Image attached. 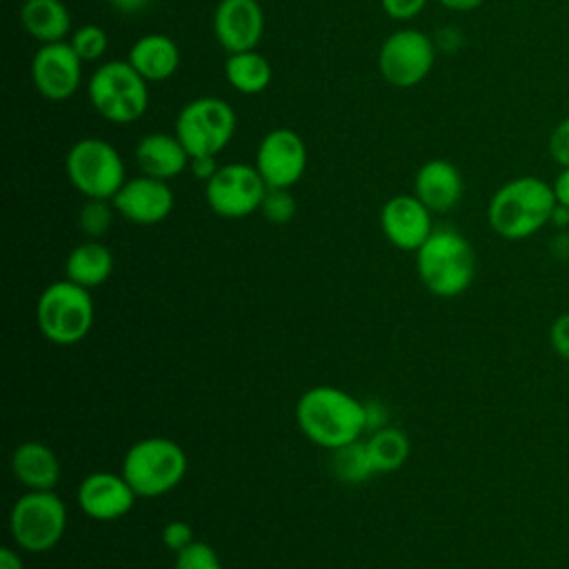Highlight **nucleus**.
I'll use <instances>...</instances> for the list:
<instances>
[{
  "label": "nucleus",
  "mask_w": 569,
  "mask_h": 569,
  "mask_svg": "<svg viewBox=\"0 0 569 569\" xmlns=\"http://www.w3.org/2000/svg\"><path fill=\"white\" fill-rule=\"evenodd\" d=\"M296 420L300 431L313 445L329 451L360 440L367 431L365 402L329 385L311 387L300 396L296 405Z\"/></svg>",
  "instance_id": "f257e3e1"
},
{
  "label": "nucleus",
  "mask_w": 569,
  "mask_h": 569,
  "mask_svg": "<svg viewBox=\"0 0 569 569\" xmlns=\"http://www.w3.org/2000/svg\"><path fill=\"white\" fill-rule=\"evenodd\" d=\"M553 187L536 176L505 182L489 200V227L505 240H525L549 224L556 207Z\"/></svg>",
  "instance_id": "f03ea898"
},
{
  "label": "nucleus",
  "mask_w": 569,
  "mask_h": 569,
  "mask_svg": "<svg viewBox=\"0 0 569 569\" xmlns=\"http://www.w3.org/2000/svg\"><path fill=\"white\" fill-rule=\"evenodd\" d=\"M420 282L438 298H456L476 276V253L469 240L453 229H433L416 251Z\"/></svg>",
  "instance_id": "7ed1b4c3"
},
{
  "label": "nucleus",
  "mask_w": 569,
  "mask_h": 569,
  "mask_svg": "<svg viewBox=\"0 0 569 569\" xmlns=\"http://www.w3.org/2000/svg\"><path fill=\"white\" fill-rule=\"evenodd\" d=\"M136 496L156 498L164 496L180 485L187 473V453L184 449L162 436L142 438L129 447L122 458L120 471Z\"/></svg>",
  "instance_id": "20e7f679"
},
{
  "label": "nucleus",
  "mask_w": 569,
  "mask_h": 569,
  "mask_svg": "<svg viewBox=\"0 0 569 569\" xmlns=\"http://www.w3.org/2000/svg\"><path fill=\"white\" fill-rule=\"evenodd\" d=\"M36 322L40 333L60 347L80 342L93 325V300L89 289L58 280L49 284L36 305Z\"/></svg>",
  "instance_id": "39448f33"
},
{
  "label": "nucleus",
  "mask_w": 569,
  "mask_h": 569,
  "mask_svg": "<svg viewBox=\"0 0 569 569\" xmlns=\"http://www.w3.org/2000/svg\"><path fill=\"white\" fill-rule=\"evenodd\" d=\"M87 91L93 109L116 124L136 122L149 104L147 80L124 60L100 64L93 71Z\"/></svg>",
  "instance_id": "423d86ee"
},
{
  "label": "nucleus",
  "mask_w": 569,
  "mask_h": 569,
  "mask_svg": "<svg viewBox=\"0 0 569 569\" xmlns=\"http://www.w3.org/2000/svg\"><path fill=\"white\" fill-rule=\"evenodd\" d=\"M9 529L20 549L49 551L67 529V507L53 489H29L11 507Z\"/></svg>",
  "instance_id": "0eeeda50"
},
{
  "label": "nucleus",
  "mask_w": 569,
  "mask_h": 569,
  "mask_svg": "<svg viewBox=\"0 0 569 569\" xmlns=\"http://www.w3.org/2000/svg\"><path fill=\"white\" fill-rule=\"evenodd\" d=\"M64 169L69 182L84 198L111 200L127 182L120 153L102 138L78 140L64 158Z\"/></svg>",
  "instance_id": "6e6552de"
},
{
  "label": "nucleus",
  "mask_w": 569,
  "mask_h": 569,
  "mask_svg": "<svg viewBox=\"0 0 569 569\" xmlns=\"http://www.w3.org/2000/svg\"><path fill=\"white\" fill-rule=\"evenodd\" d=\"M236 111L222 98L204 96L187 102L176 118V136L191 158L218 156L236 133Z\"/></svg>",
  "instance_id": "1a4fd4ad"
},
{
  "label": "nucleus",
  "mask_w": 569,
  "mask_h": 569,
  "mask_svg": "<svg viewBox=\"0 0 569 569\" xmlns=\"http://www.w3.org/2000/svg\"><path fill=\"white\" fill-rule=\"evenodd\" d=\"M267 189L269 187L256 167L231 162L218 167L204 182V198L209 209L220 218H244L260 211Z\"/></svg>",
  "instance_id": "9d476101"
},
{
  "label": "nucleus",
  "mask_w": 569,
  "mask_h": 569,
  "mask_svg": "<svg viewBox=\"0 0 569 569\" xmlns=\"http://www.w3.org/2000/svg\"><path fill=\"white\" fill-rule=\"evenodd\" d=\"M436 58V47L431 38L418 29H398L393 31L380 47L378 53V67L382 78L398 87L409 89L420 84Z\"/></svg>",
  "instance_id": "9b49d317"
},
{
  "label": "nucleus",
  "mask_w": 569,
  "mask_h": 569,
  "mask_svg": "<svg viewBox=\"0 0 569 569\" xmlns=\"http://www.w3.org/2000/svg\"><path fill=\"white\" fill-rule=\"evenodd\" d=\"M253 167L267 187L289 189L302 178L307 169V147L296 131L273 129L260 140Z\"/></svg>",
  "instance_id": "f8f14e48"
},
{
  "label": "nucleus",
  "mask_w": 569,
  "mask_h": 569,
  "mask_svg": "<svg viewBox=\"0 0 569 569\" xmlns=\"http://www.w3.org/2000/svg\"><path fill=\"white\" fill-rule=\"evenodd\" d=\"M31 80L47 100L60 102L71 98L82 80V60L71 42L42 44L31 60Z\"/></svg>",
  "instance_id": "ddd939ff"
},
{
  "label": "nucleus",
  "mask_w": 569,
  "mask_h": 569,
  "mask_svg": "<svg viewBox=\"0 0 569 569\" xmlns=\"http://www.w3.org/2000/svg\"><path fill=\"white\" fill-rule=\"evenodd\" d=\"M113 209L136 224H158L173 209V191L167 180L138 176L127 180L111 198Z\"/></svg>",
  "instance_id": "4468645a"
},
{
  "label": "nucleus",
  "mask_w": 569,
  "mask_h": 569,
  "mask_svg": "<svg viewBox=\"0 0 569 569\" xmlns=\"http://www.w3.org/2000/svg\"><path fill=\"white\" fill-rule=\"evenodd\" d=\"M264 31L258 0H220L213 11V33L229 53L253 51Z\"/></svg>",
  "instance_id": "2eb2a0df"
},
{
  "label": "nucleus",
  "mask_w": 569,
  "mask_h": 569,
  "mask_svg": "<svg viewBox=\"0 0 569 569\" xmlns=\"http://www.w3.org/2000/svg\"><path fill=\"white\" fill-rule=\"evenodd\" d=\"M380 227L385 238L402 249L418 251L422 242L431 236V211L416 196H393L385 202L380 211Z\"/></svg>",
  "instance_id": "dca6fc26"
},
{
  "label": "nucleus",
  "mask_w": 569,
  "mask_h": 569,
  "mask_svg": "<svg viewBox=\"0 0 569 569\" xmlns=\"http://www.w3.org/2000/svg\"><path fill=\"white\" fill-rule=\"evenodd\" d=\"M136 491L122 473L93 471L78 487V507L93 520H118L131 511Z\"/></svg>",
  "instance_id": "f3484780"
},
{
  "label": "nucleus",
  "mask_w": 569,
  "mask_h": 569,
  "mask_svg": "<svg viewBox=\"0 0 569 569\" xmlns=\"http://www.w3.org/2000/svg\"><path fill=\"white\" fill-rule=\"evenodd\" d=\"M413 196L433 213H445L453 209L465 191L462 176L456 164L442 158L427 160L420 164L413 178Z\"/></svg>",
  "instance_id": "a211bd4d"
},
{
  "label": "nucleus",
  "mask_w": 569,
  "mask_h": 569,
  "mask_svg": "<svg viewBox=\"0 0 569 569\" xmlns=\"http://www.w3.org/2000/svg\"><path fill=\"white\" fill-rule=\"evenodd\" d=\"M136 160L144 176L169 180L189 167L191 156L176 133H149L138 140Z\"/></svg>",
  "instance_id": "6ab92c4d"
},
{
  "label": "nucleus",
  "mask_w": 569,
  "mask_h": 569,
  "mask_svg": "<svg viewBox=\"0 0 569 569\" xmlns=\"http://www.w3.org/2000/svg\"><path fill=\"white\" fill-rule=\"evenodd\" d=\"M147 82H162L171 78L180 67L178 44L162 33H147L138 38L129 49L127 60Z\"/></svg>",
  "instance_id": "aec40b11"
},
{
  "label": "nucleus",
  "mask_w": 569,
  "mask_h": 569,
  "mask_svg": "<svg viewBox=\"0 0 569 569\" xmlns=\"http://www.w3.org/2000/svg\"><path fill=\"white\" fill-rule=\"evenodd\" d=\"M11 471L27 489H53L60 480V462L53 449L36 440L16 447Z\"/></svg>",
  "instance_id": "412c9836"
},
{
  "label": "nucleus",
  "mask_w": 569,
  "mask_h": 569,
  "mask_svg": "<svg viewBox=\"0 0 569 569\" xmlns=\"http://www.w3.org/2000/svg\"><path fill=\"white\" fill-rule=\"evenodd\" d=\"M20 22L42 44L62 42L71 31V13L62 0H24Z\"/></svg>",
  "instance_id": "4be33fe9"
},
{
  "label": "nucleus",
  "mask_w": 569,
  "mask_h": 569,
  "mask_svg": "<svg viewBox=\"0 0 569 569\" xmlns=\"http://www.w3.org/2000/svg\"><path fill=\"white\" fill-rule=\"evenodd\" d=\"M111 271H113L111 249L107 244H102L100 240L80 242L76 249H71V253L67 256V262H64L67 280L80 284L84 289L107 282Z\"/></svg>",
  "instance_id": "5701e85b"
},
{
  "label": "nucleus",
  "mask_w": 569,
  "mask_h": 569,
  "mask_svg": "<svg viewBox=\"0 0 569 569\" xmlns=\"http://www.w3.org/2000/svg\"><path fill=\"white\" fill-rule=\"evenodd\" d=\"M224 78L236 91L256 96L269 87L271 64L264 56L256 51L229 53V58L224 60Z\"/></svg>",
  "instance_id": "b1692460"
},
{
  "label": "nucleus",
  "mask_w": 569,
  "mask_h": 569,
  "mask_svg": "<svg viewBox=\"0 0 569 569\" xmlns=\"http://www.w3.org/2000/svg\"><path fill=\"white\" fill-rule=\"evenodd\" d=\"M365 442H367L376 473L396 471L409 458V438L398 427L376 429Z\"/></svg>",
  "instance_id": "393cba45"
},
{
  "label": "nucleus",
  "mask_w": 569,
  "mask_h": 569,
  "mask_svg": "<svg viewBox=\"0 0 569 569\" xmlns=\"http://www.w3.org/2000/svg\"><path fill=\"white\" fill-rule=\"evenodd\" d=\"M329 469L338 480L351 485L365 482L371 473H376L365 440H353L333 449L329 458Z\"/></svg>",
  "instance_id": "a878e982"
},
{
  "label": "nucleus",
  "mask_w": 569,
  "mask_h": 569,
  "mask_svg": "<svg viewBox=\"0 0 569 569\" xmlns=\"http://www.w3.org/2000/svg\"><path fill=\"white\" fill-rule=\"evenodd\" d=\"M113 220V204H109L107 200L100 198H87V202L80 209L78 216V224L80 231L89 238V240H98L102 238Z\"/></svg>",
  "instance_id": "bb28decb"
},
{
  "label": "nucleus",
  "mask_w": 569,
  "mask_h": 569,
  "mask_svg": "<svg viewBox=\"0 0 569 569\" xmlns=\"http://www.w3.org/2000/svg\"><path fill=\"white\" fill-rule=\"evenodd\" d=\"M69 42H71V47L76 49V53L80 56L82 62H93V60L102 58L107 47H109L107 31L98 24H84V27L76 29L71 33Z\"/></svg>",
  "instance_id": "cd10ccee"
},
{
  "label": "nucleus",
  "mask_w": 569,
  "mask_h": 569,
  "mask_svg": "<svg viewBox=\"0 0 569 569\" xmlns=\"http://www.w3.org/2000/svg\"><path fill=\"white\" fill-rule=\"evenodd\" d=\"M260 213L273 224H284L296 216V200L289 193V189H271L269 187L262 198Z\"/></svg>",
  "instance_id": "c85d7f7f"
},
{
  "label": "nucleus",
  "mask_w": 569,
  "mask_h": 569,
  "mask_svg": "<svg viewBox=\"0 0 569 569\" xmlns=\"http://www.w3.org/2000/svg\"><path fill=\"white\" fill-rule=\"evenodd\" d=\"M176 569H222V565L213 547L202 540H193L176 553Z\"/></svg>",
  "instance_id": "c756f323"
},
{
  "label": "nucleus",
  "mask_w": 569,
  "mask_h": 569,
  "mask_svg": "<svg viewBox=\"0 0 569 569\" xmlns=\"http://www.w3.org/2000/svg\"><path fill=\"white\" fill-rule=\"evenodd\" d=\"M193 540H196L193 529L184 520H171L162 529V542L167 545V549H171L176 553L182 551L184 547H189Z\"/></svg>",
  "instance_id": "7c9ffc66"
},
{
  "label": "nucleus",
  "mask_w": 569,
  "mask_h": 569,
  "mask_svg": "<svg viewBox=\"0 0 569 569\" xmlns=\"http://www.w3.org/2000/svg\"><path fill=\"white\" fill-rule=\"evenodd\" d=\"M549 153L560 167H569V118L553 127L549 136Z\"/></svg>",
  "instance_id": "2f4dec72"
},
{
  "label": "nucleus",
  "mask_w": 569,
  "mask_h": 569,
  "mask_svg": "<svg viewBox=\"0 0 569 569\" xmlns=\"http://www.w3.org/2000/svg\"><path fill=\"white\" fill-rule=\"evenodd\" d=\"M380 4L393 20H411L425 9L427 0H380Z\"/></svg>",
  "instance_id": "473e14b6"
},
{
  "label": "nucleus",
  "mask_w": 569,
  "mask_h": 569,
  "mask_svg": "<svg viewBox=\"0 0 569 569\" xmlns=\"http://www.w3.org/2000/svg\"><path fill=\"white\" fill-rule=\"evenodd\" d=\"M549 340H551V347L553 351L569 362V311L558 316L551 325V331H549Z\"/></svg>",
  "instance_id": "72a5a7b5"
},
{
  "label": "nucleus",
  "mask_w": 569,
  "mask_h": 569,
  "mask_svg": "<svg viewBox=\"0 0 569 569\" xmlns=\"http://www.w3.org/2000/svg\"><path fill=\"white\" fill-rule=\"evenodd\" d=\"M189 169L196 178L200 180H209L216 171H218V164H216V156H196L189 160Z\"/></svg>",
  "instance_id": "f704fd0d"
},
{
  "label": "nucleus",
  "mask_w": 569,
  "mask_h": 569,
  "mask_svg": "<svg viewBox=\"0 0 569 569\" xmlns=\"http://www.w3.org/2000/svg\"><path fill=\"white\" fill-rule=\"evenodd\" d=\"M365 413H367V429L376 431V429L387 427V425H385L387 413H385V407H382L380 402H367V405H365Z\"/></svg>",
  "instance_id": "c9c22d12"
},
{
  "label": "nucleus",
  "mask_w": 569,
  "mask_h": 569,
  "mask_svg": "<svg viewBox=\"0 0 569 569\" xmlns=\"http://www.w3.org/2000/svg\"><path fill=\"white\" fill-rule=\"evenodd\" d=\"M553 193H556V200L565 207H569V167H562V171L556 176L553 180Z\"/></svg>",
  "instance_id": "e433bc0d"
},
{
  "label": "nucleus",
  "mask_w": 569,
  "mask_h": 569,
  "mask_svg": "<svg viewBox=\"0 0 569 569\" xmlns=\"http://www.w3.org/2000/svg\"><path fill=\"white\" fill-rule=\"evenodd\" d=\"M0 569H24V567H22L20 556L13 549L2 547L0 549Z\"/></svg>",
  "instance_id": "4c0bfd02"
},
{
  "label": "nucleus",
  "mask_w": 569,
  "mask_h": 569,
  "mask_svg": "<svg viewBox=\"0 0 569 569\" xmlns=\"http://www.w3.org/2000/svg\"><path fill=\"white\" fill-rule=\"evenodd\" d=\"M436 2L451 11H471V9H478L485 0H436Z\"/></svg>",
  "instance_id": "58836bf2"
},
{
  "label": "nucleus",
  "mask_w": 569,
  "mask_h": 569,
  "mask_svg": "<svg viewBox=\"0 0 569 569\" xmlns=\"http://www.w3.org/2000/svg\"><path fill=\"white\" fill-rule=\"evenodd\" d=\"M553 227H558L560 231H565V227L569 224V207L556 202L553 207V213H551V220H549Z\"/></svg>",
  "instance_id": "ea45409f"
},
{
  "label": "nucleus",
  "mask_w": 569,
  "mask_h": 569,
  "mask_svg": "<svg viewBox=\"0 0 569 569\" xmlns=\"http://www.w3.org/2000/svg\"><path fill=\"white\" fill-rule=\"evenodd\" d=\"M151 0H111V4L122 11V13H136L140 9H144Z\"/></svg>",
  "instance_id": "a19ab883"
}]
</instances>
